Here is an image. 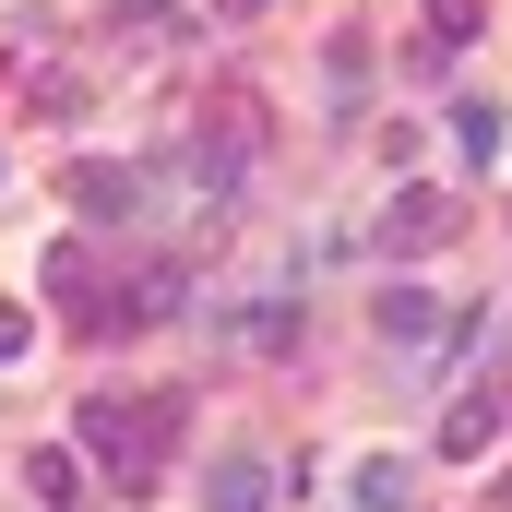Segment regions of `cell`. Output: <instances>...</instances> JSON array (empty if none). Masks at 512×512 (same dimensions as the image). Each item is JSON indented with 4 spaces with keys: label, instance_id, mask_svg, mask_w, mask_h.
<instances>
[{
    "label": "cell",
    "instance_id": "obj_1",
    "mask_svg": "<svg viewBox=\"0 0 512 512\" xmlns=\"http://www.w3.org/2000/svg\"><path fill=\"white\" fill-rule=\"evenodd\" d=\"M72 429H84V453H108V477H155L167 441H179V405H108V393H96Z\"/></svg>",
    "mask_w": 512,
    "mask_h": 512
},
{
    "label": "cell",
    "instance_id": "obj_2",
    "mask_svg": "<svg viewBox=\"0 0 512 512\" xmlns=\"http://www.w3.org/2000/svg\"><path fill=\"white\" fill-rule=\"evenodd\" d=\"M251 155H262V108H251V96H215V120L191 131V179L227 203V191L251 179Z\"/></svg>",
    "mask_w": 512,
    "mask_h": 512
},
{
    "label": "cell",
    "instance_id": "obj_3",
    "mask_svg": "<svg viewBox=\"0 0 512 512\" xmlns=\"http://www.w3.org/2000/svg\"><path fill=\"white\" fill-rule=\"evenodd\" d=\"M453 227H465V203H453V191H429V179H417V191H393V203H382V251H393V262L441 251Z\"/></svg>",
    "mask_w": 512,
    "mask_h": 512
},
{
    "label": "cell",
    "instance_id": "obj_4",
    "mask_svg": "<svg viewBox=\"0 0 512 512\" xmlns=\"http://www.w3.org/2000/svg\"><path fill=\"white\" fill-rule=\"evenodd\" d=\"M322 108H334V120H358V108H370V36H358V24L322 48Z\"/></svg>",
    "mask_w": 512,
    "mask_h": 512
},
{
    "label": "cell",
    "instance_id": "obj_5",
    "mask_svg": "<svg viewBox=\"0 0 512 512\" xmlns=\"http://www.w3.org/2000/svg\"><path fill=\"white\" fill-rule=\"evenodd\" d=\"M489 441H501V393H453V405H441V453H453V465H477Z\"/></svg>",
    "mask_w": 512,
    "mask_h": 512
},
{
    "label": "cell",
    "instance_id": "obj_6",
    "mask_svg": "<svg viewBox=\"0 0 512 512\" xmlns=\"http://www.w3.org/2000/svg\"><path fill=\"white\" fill-rule=\"evenodd\" d=\"M370 322H382V346H429V334H441V298L393 274V286H382V310H370Z\"/></svg>",
    "mask_w": 512,
    "mask_h": 512
},
{
    "label": "cell",
    "instance_id": "obj_7",
    "mask_svg": "<svg viewBox=\"0 0 512 512\" xmlns=\"http://www.w3.org/2000/svg\"><path fill=\"white\" fill-rule=\"evenodd\" d=\"M477 36H489V0H429V60H453Z\"/></svg>",
    "mask_w": 512,
    "mask_h": 512
},
{
    "label": "cell",
    "instance_id": "obj_8",
    "mask_svg": "<svg viewBox=\"0 0 512 512\" xmlns=\"http://www.w3.org/2000/svg\"><path fill=\"white\" fill-rule=\"evenodd\" d=\"M72 203H84V215H131L143 179H131V167H72Z\"/></svg>",
    "mask_w": 512,
    "mask_h": 512
},
{
    "label": "cell",
    "instance_id": "obj_9",
    "mask_svg": "<svg viewBox=\"0 0 512 512\" xmlns=\"http://www.w3.org/2000/svg\"><path fill=\"white\" fill-rule=\"evenodd\" d=\"M262 489H274L262 453H227V465H215V512H262Z\"/></svg>",
    "mask_w": 512,
    "mask_h": 512
},
{
    "label": "cell",
    "instance_id": "obj_10",
    "mask_svg": "<svg viewBox=\"0 0 512 512\" xmlns=\"http://www.w3.org/2000/svg\"><path fill=\"white\" fill-rule=\"evenodd\" d=\"M24 477H36V501L60 512L72 489H84V453H60V441H48V453H24Z\"/></svg>",
    "mask_w": 512,
    "mask_h": 512
},
{
    "label": "cell",
    "instance_id": "obj_11",
    "mask_svg": "<svg viewBox=\"0 0 512 512\" xmlns=\"http://www.w3.org/2000/svg\"><path fill=\"white\" fill-rule=\"evenodd\" d=\"M453 143L489 167V155H501V108H489V96H465V108H453Z\"/></svg>",
    "mask_w": 512,
    "mask_h": 512
},
{
    "label": "cell",
    "instance_id": "obj_12",
    "mask_svg": "<svg viewBox=\"0 0 512 512\" xmlns=\"http://www.w3.org/2000/svg\"><path fill=\"white\" fill-rule=\"evenodd\" d=\"M405 489H417L405 465H370V477H358V501H370V512H405Z\"/></svg>",
    "mask_w": 512,
    "mask_h": 512
},
{
    "label": "cell",
    "instance_id": "obj_13",
    "mask_svg": "<svg viewBox=\"0 0 512 512\" xmlns=\"http://www.w3.org/2000/svg\"><path fill=\"white\" fill-rule=\"evenodd\" d=\"M24 346H36V322H24V310H0V370H12Z\"/></svg>",
    "mask_w": 512,
    "mask_h": 512
},
{
    "label": "cell",
    "instance_id": "obj_14",
    "mask_svg": "<svg viewBox=\"0 0 512 512\" xmlns=\"http://www.w3.org/2000/svg\"><path fill=\"white\" fill-rule=\"evenodd\" d=\"M215 12H227V24H251V12H262V0H215Z\"/></svg>",
    "mask_w": 512,
    "mask_h": 512
}]
</instances>
